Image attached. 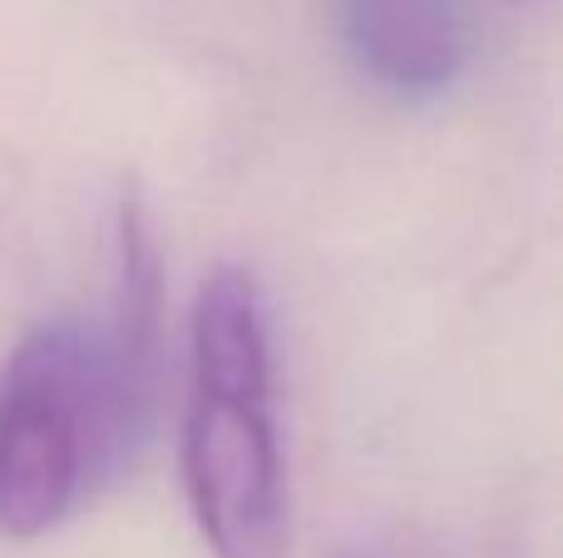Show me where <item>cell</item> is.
Listing matches in <instances>:
<instances>
[{"instance_id": "obj_1", "label": "cell", "mask_w": 563, "mask_h": 558, "mask_svg": "<svg viewBox=\"0 0 563 558\" xmlns=\"http://www.w3.org/2000/svg\"><path fill=\"white\" fill-rule=\"evenodd\" d=\"M109 322H45L0 371V534L40 539L134 455L154 411L158 263L139 208H124Z\"/></svg>"}, {"instance_id": "obj_2", "label": "cell", "mask_w": 563, "mask_h": 558, "mask_svg": "<svg viewBox=\"0 0 563 558\" xmlns=\"http://www.w3.org/2000/svg\"><path fill=\"white\" fill-rule=\"evenodd\" d=\"M184 484L213 558H287V484L273 425V346L253 272L213 267L188 326Z\"/></svg>"}, {"instance_id": "obj_3", "label": "cell", "mask_w": 563, "mask_h": 558, "mask_svg": "<svg viewBox=\"0 0 563 558\" xmlns=\"http://www.w3.org/2000/svg\"><path fill=\"white\" fill-rule=\"evenodd\" d=\"M346 49L380 89L430 99L460 79L470 59V20L460 0H336Z\"/></svg>"}, {"instance_id": "obj_4", "label": "cell", "mask_w": 563, "mask_h": 558, "mask_svg": "<svg viewBox=\"0 0 563 558\" xmlns=\"http://www.w3.org/2000/svg\"><path fill=\"white\" fill-rule=\"evenodd\" d=\"M515 5H519V0H515Z\"/></svg>"}]
</instances>
